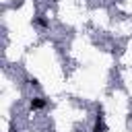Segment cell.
Returning <instances> with one entry per match:
<instances>
[{
  "label": "cell",
  "mask_w": 132,
  "mask_h": 132,
  "mask_svg": "<svg viewBox=\"0 0 132 132\" xmlns=\"http://www.w3.org/2000/svg\"><path fill=\"white\" fill-rule=\"evenodd\" d=\"M105 130H107V126H105V120H103V111H101V107H99L97 120H95V124H93V132H105Z\"/></svg>",
  "instance_id": "obj_1"
},
{
  "label": "cell",
  "mask_w": 132,
  "mask_h": 132,
  "mask_svg": "<svg viewBox=\"0 0 132 132\" xmlns=\"http://www.w3.org/2000/svg\"><path fill=\"white\" fill-rule=\"evenodd\" d=\"M29 107H31L33 111L43 109V107H45V99H41V97H33V99H31V103H29Z\"/></svg>",
  "instance_id": "obj_2"
},
{
  "label": "cell",
  "mask_w": 132,
  "mask_h": 132,
  "mask_svg": "<svg viewBox=\"0 0 132 132\" xmlns=\"http://www.w3.org/2000/svg\"><path fill=\"white\" fill-rule=\"evenodd\" d=\"M35 25H37V27H41V29H45L50 23H47V19H45V16H37V19H35Z\"/></svg>",
  "instance_id": "obj_3"
}]
</instances>
